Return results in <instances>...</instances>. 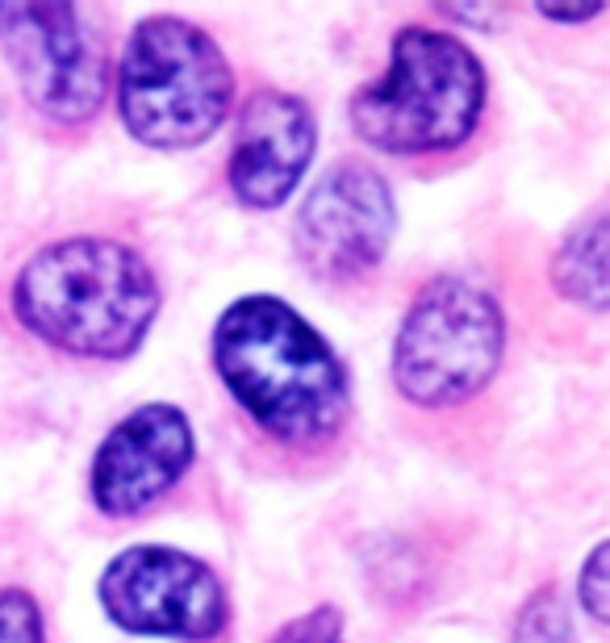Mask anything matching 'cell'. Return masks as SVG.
I'll list each match as a JSON object with an SVG mask.
<instances>
[{"label":"cell","mask_w":610,"mask_h":643,"mask_svg":"<svg viewBox=\"0 0 610 643\" xmlns=\"http://www.w3.org/2000/svg\"><path fill=\"white\" fill-rule=\"evenodd\" d=\"M226 393L268 439L326 447L351 414L347 368L289 301L251 293L226 305L209 339Z\"/></svg>","instance_id":"cell-1"},{"label":"cell","mask_w":610,"mask_h":643,"mask_svg":"<svg viewBox=\"0 0 610 643\" xmlns=\"http://www.w3.org/2000/svg\"><path fill=\"white\" fill-rule=\"evenodd\" d=\"M13 314L63 355L130 360L159 314V284L122 238L72 234L26 259L13 280Z\"/></svg>","instance_id":"cell-2"},{"label":"cell","mask_w":610,"mask_h":643,"mask_svg":"<svg viewBox=\"0 0 610 643\" xmlns=\"http://www.w3.org/2000/svg\"><path fill=\"white\" fill-rule=\"evenodd\" d=\"M485 97V67L456 34L402 26L389 67L351 97L347 122L381 155H443L477 134Z\"/></svg>","instance_id":"cell-3"},{"label":"cell","mask_w":610,"mask_h":643,"mask_svg":"<svg viewBox=\"0 0 610 643\" xmlns=\"http://www.w3.org/2000/svg\"><path fill=\"white\" fill-rule=\"evenodd\" d=\"M234 105L222 46L184 17H143L117 63V113L134 142L189 151L214 138Z\"/></svg>","instance_id":"cell-4"},{"label":"cell","mask_w":610,"mask_h":643,"mask_svg":"<svg viewBox=\"0 0 610 643\" xmlns=\"http://www.w3.org/2000/svg\"><path fill=\"white\" fill-rule=\"evenodd\" d=\"M506 318L494 293L435 276L410 301L393 343V385L410 406L443 410L477 397L502 368Z\"/></svg>","instance_id":"cell-5"},{"label":"cell","mask_w":610,"mask_h":643,"mask_svg":"<svg viewBox=\"0 0 610 643\" xmlns=\"http://www.w3.org/2000/svg\"><path fill=\"white\" fill-rule=\"evenodd\" d=\"M0 55L46 122L76 130L101 113L109 67L76 5L0 0Z\"/></svg>","instance_id":"cell-6"},{"label":"cell","mask_w":610,"mask_h":643,"mask_svg":"<svg viewBox=\"0 0 610 643\" xmlns=\"http://www.w3.org/2000/svg\"><path fill=\"white\" fill-rule=\"evenodd\" d=\"M101 606L130 635L205 643L226 631V589L205 560L176 547L138 543L101 573Z\"/></svg>","instance_id":"cell-7"},{"label":"cell","mask_w":610,"mask_h":643,"mask_svg":"<svg viewBox=\"0 0 610 643\" xmlns=\"http://www.w3.org/2000/svg\"><path fill=\"white\" fill-rule=\"evenodd\" d=\"M397 230L389 180L364 159L331 163L301 201L293 251L301 268L326 284H356L381 268Z\"/></svg>","instance_id":"cell-8"},{"label":"cell","mask_w":610,"mask_h":643,"mask_svg":"<svg viewBox=\"0 0 610 643\" xmlns=\"http://www.w3.org/2000/svg\"><path fill=\"white\" fill-rule=\"evenodd\" d=\"M193 456L197 439L189 414L168 401H147L101 439L88 472L92 502L109 518L143 514L168 489H176L180 476L193 468Z\"/></svg>","instance_id":"cell-9"},{"label":"cell","mask_w":610,"mask_h":643,"mask_svg":"<svg viewBox=\"0 0 610 643\" xmlns=\"http://www.w3.org/2000/svg\"><path fill=\"white\" fill-rule=\"evenodd\" d=\"M314 151L318 122L297 92H251L234 122V147L226 163L234 201L247 209H280L301 188Z\"/></svg>","instance_id":"cell-10"},{"label":"cell","mask_w":610,"mask_h":643,"mask_svg":"<svg viewBox=\"0 0 610 643\" xmlns=\"http://www.w3.org/2000/svg\"><path fill=\"white\" fill-rule=\"evenodd\" d=\"M552 284L565 301L590 309V314L606 309V213L602 209L577 222V230H569V238L560 243V251L552 255Z\"/></svg>","instance_id":"cell-11"},{"label":"cell","mask_w":610,"mask_h":643,"mask_svg":"<svg viewBox=\"0 0 610 643\" xmlns=\"http://www.w3.org/2000/svg\"><path fill=\"white\" fill-rule=\"evenodd\" d=\"M514 643H573L569 610L560 602L552 585L535 589L531 602L519 610V627H514Z\"/></svg>","instance_id":"cell-12"},{"label":"cell","mask_w":610,"mask_h":643,"mask_svg":"<svg viewBox=\"0 0 610 643\" xmlns=\"http://www.w3.org/2000/svg\"><path fill=\"white\" fill-rule=\"evenodd\" d=\"M0 643H46L42 606L26 589H0Z\"/></svg>","instance_id":"cell-13"},{"label":"cell","mask_w":610,"mask_h":643,"mask_svg":"<svg viewBox=\"0 0 610 643\" xmlns=\"http://www.w3.org/2000/svg\"><path fill=\"white\" fill-rule=\"evenodd\" d=\"M268 643H347V623L335 606H314L289 618Z\"/></svg>","instance_id":"cell-14"},{"label":"cell","mask_w":610,"mask_h":643,"mask_svg":"<svg viewBox=\"0 0 610 643\" xmlns=\"http://www.w3.org/2000/svg\"><path fill=\"white\" fill-rule=\"evenodd\" d=\"M606 577H610V568H606V543H594L590 556H585V564H581V573H577V606L590 614L594 627L606 623V602H610Z\"/></svg>","instance_id":"cell-15"},{"label":"cell","mask_w":610,"mask_h":643,"mask_svg":"<svg viewBox=\"0 0 610 643\" xmlns=\"http://www.w3.org/2000/svg\"><path fill=\"white\" fill-rule=\"evenodd\" d=\"M535 13L544 21H560V26H581V21H594L606 13V0H585V5H552V0H539Z\"/></svg>","instance_id":"cell-16"},{"label":"cell","mask_w":610,"mask_h":643,"mask_svg":"<svg viewBox=\"0 0 610 643\" xmlns=\"http://www.w3.org/2000/svg\"><path fill=\"white\" fill-rule=\"evenodd\" d=\"M439 17L443 21H464V26H494V21L502 17V9L494 5H439Z\"/></svg>","instance_id":"cell-17"}]
</instances>
